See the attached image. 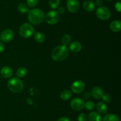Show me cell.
<instances>
[{
    "label": "cell",
    "mask_w": 121,
    "mask_h": 121,
    "mask_svg": "<svg viewBox=\"0 0 121 121\" xmlns=\"http://www.w3.org/2000/svg\"><path fill=\"white\" fill-rule=\"evenodd\" d=\"M72 97V93L70 91L68 90H65L61 93L60 97L63 100H68Z\"/></svg>",
    "instance_id": "d6986e66"
},
{
    "label": "cell",
    "mask_w": 121,
    "mask_h": 121,
    "mask_svg": "<svg viewBox=\"0 0 121 121\" xmlns=\"http://www.w3.org/2000/svg\"><path fill=\"white\" fill-rule=\"evenodd\" d=\"M27 70L26 68L24 67H20L16 71V75L20 78H22L24 77L27 75Z\"/></svg>",
    "instance_id": "44dd1931"
},
{
    "label": "cell",
    "mask_w": 121,
    "mask_h": 121,
    "mask_svg": "<svg viewBox=\"0 0 121 121\" xmlns=\"http://www.w3.org/2000/svg\"><path fill=\"white\" fill-rule=\"evenodd\" d=\"M68 10L72 13H75L79 11L80 4L78 0H68L67 2Z\"/></svg>",
    "instance_id": "30bf717a"
},
{
    "label": "cell",
    "mask_w": 121,
    "mask_h": 121,
    "mask_svg": "<svg viewBox=\"0 0 121 121\" xmlns=\"http://www.w3.org/2000/svg\"><path fill=\"white\" fill-rule=\"evenodd\" d=\"M103 121H120L119 117L114 114H108L104 116Z\"/></svg>",
    "instance_id": "ac0fdd59"
},
{
    "label": "cell",
    "mask_w": 121,
    "mask_h": 121,
    "mask_svg": "<svg viewBox=\"0 0 121 121\" xmlns=\"http://www.w3.org/2000/svg\"><path fill=\"white\" fill-rule=\"evenodd\" d=\"M8 88L11 92L18 93L22 91L24 88L23 83L21 79L17 77L11 78L8 82Z\"/></svg>",
    "instance_id": "3957f363"
},
{
    "label": "cell",
    "mask_w": 121,
    "mask_h": 121,
    "mask_svg": "<svg viewBox=\"0 0 121 121\" xmlns=\"http://www.w3.org/2000/svg\"><path fill=\"white\" fill-rule=\"evenodd\" d=\"M87 118L89 121H101L102 120L100 115L96 112L90 113Z\"/></svg>",
    "instance_id": "e0dca14e"
},
{
    "label": "cell",
    "mask_w": 121,
    "mask_h": 121,
    "mask_svg": "<svg viewBox=\"0 0 121 121\" xmlns=\"http://www.w3.org/2000/svg\"><path fill=\"white\" fill-rule=\"evenodd\" d=\"M13 70L9 66H5L1 68V74L5 78H9L13 75Z\"/></svg>",
    "instance_id": "7c38bea8"
},
{
    "label": "cell",
    "mask_w": 121,
    "mask_h": 121,
    "mask_svg": "<svg viewBox=\"0 0 121 121\" xmlns=\"http://www.w3.org/2000/svg\"><path fill=\"white\" fill-rule=\"evenodd\" d=\"M96 14L98 19L100 20H107L111 17V11L107 7L100 6L97 9Z\"/></svg>",
    "instance_id": "5b68a950"
},
{
    "label": "cell",
    "mask_w": 121,
    "mask_h": 121,
    "mask_svg": "<svg viewBox=\"0 0 121 121\" xmlns=\"http://www.w3.org/2000/svg\"><path fill=\"white\" fill-rule=\"evenodd\" d=\"M14 37V32L11 29H5L1 33L0 38L4 42H9Z\"/></svg>",
    "instance_id": "9c48e42d"
},
{
    "label": "cell",
    "mask_w": 121,
    "mask_h": 121,
    "mask_svg": "<svg viewBox=\"0 0 121 121\" xmlns=\"http://www.w3.org/2000/svg\"><path fill=\"white\" fill-rule=\"evenodd\" d=\"M82 46L81 43L78 41H75L74 42L72 43L69 46V49L72 52L77 53L81 51Z\"/></svg>",
    "instance_id": "5bb4252c"
},
{
    "label": "cell",
    "mask_w": 121,
    "mask_h": 121,
    "mask_svg": "<svg viewBox=\"0 0 121 121\" xmlns=\"http://www.w3.org/2000/svg\"><path fill=\"white\" fill-rule=\"evenodd\" d=\"M84 107H85V108H86L87 110H92L94 109L95 104L93 102H92V101H88V102H86V103H85Z\"/></svg>",
    "instance_id": "d4e9b609"
},
{
    "label": "cell",
    "mask_w": 121,
    "mask_h": 121,
    "mask_svg": "<svg viewBox=\"0 0 121 121\" xmlns=\"http://www.w3.org/2000/svg\"><path fill=\"white\" fill-rule=\"evenodd\" d=\"M69 55V49L65 45H59L56 46L52 52V58L56 62L65 60Z\"/></svg>",
    "instance_id": "7a4b0ae2"
},
{
    "label": "cell",
    "mask_w": 121,
    "mask_h": 121,
    "mask_svg": "<svg viewBox=\"0 0 121 121\" xmlns=\"http://www.w3.org/2000/svg\"><path fill=\"white\" fill-rule=\"evenodd\" d=\"M91 94L94 98L99 100L102 97L103 94H104V91L101 88L98 86H96L92 88V91H91Z\"/></svg>",
    "instance_id": "8fae6325"
},
{
    "label": "cell",
    "mask_w": 121,
    "mask_h": 121,
    "mask_svg": "<svg viewBox=\"0 0 121 121\" xmlns=\"http://www.w3.org/2000/svg\"><path fill=\"white\" fill-rule=\"evenodd\" d=\"M90 97H91V93H89V92H86L82 95V100H87L90 98Z\"/></svg>",
    "instance_id": "f1b7e54d"
},
{
    "label": "cell",
    "mask_w": 121,
    "mask_h": 121,
    "mask_svg": "<svg viewBox=\"0 0 121 121\" xmlns=\"http://www.w3.org/2000/svg\"><path fill=\"white\" fill-rule=\"evenodd\" d=\"M18 10L21 13H27V12L29 11V8H28V6L26 4L24 3H21L18 5Z\"/></svg>",
    "instance_id": "7402d4cb"
},
{
    "label": "cell",
    "mask_w": 121,
    "mask_h": 121,
    "mask_svg": "<svg viewBox=\"0 0 121 121\" xmlns=\"http://www.w3.org/2000/svg\"><path fill=\"white\" fill-rule=\"evenodd\" d=\"M28 21L34 25L42 23L45 19V14L42 10L39 8H34L30 10L28 14Z\"/></svg>",
    "instance_id": "6da1fadb"
},
{
    "label": "cell",
    "mask_w": 121,
    "mask_h": 121,
    "mask_svg": "<svg viewBox=\"0 0 121 121\" xmlns=\"http://www.w3.org/2000/svg\"><path fill=\"white\" fill-rule=\"evenodd\" d=\"M19 33L24 38H29L34 33V28L31 24L24 23L20 26Z\"/></svg>",
    "instance_id": "277c9868"
},
{
    "label": "cell",
    "mask_w": 121,
    "mask_h": 121,
    "mask_svg": "<svg viewBox=\"0 0 121 121\" xmlns=\"http://www.w3.org/2000/svg\"><path fill=\"white\" fill-rule=\"evenodd\" d=\"M60 0H49V5L53 9H56L60 5Z\"/></svg>",
    "instance_id": "cb8c5ba5"
},
{
    "label": "cell",
    "mask_w": 121,
    "mask_h": 121,
    "mask_svg": "<svg viewBox=\"0 0 121 121\" xmlns=\"http://www.w3.org/2000/svg\"><path fill=\"white\" fill-rule=\"evenodd\" d=\"M85 103L84 101L82 98H74L70 102V106L73 110H76V111H79V110H82L84 107Z\"/></svg>",
    "instance_id": "ba28073f"
},
{
    "label": "cell",
    "mask_w": 121,
    "mask_h": 121,
    "mask_svg": "<svg viewBox=\"0 0 121 121\" xmlns=\"http://www.w3.org/2000/svg\"><path fill=\"white\" fill-rule=\"evenodd\" d=\"M96 109L100 113L105 114L108 112V106L105 103L100 102L96 104Z\"/></svg>",
    "instance_id": "2e32d148"
},
{
    "label": "cell",
    "mask_w": 121,
    "mask_h": 121,
    "mask_svg": "<svg viewBox=\"0 0 121 121\" xmlns=\"http://www.w3.org/2000/svg\"><path fill=\"white\" fill-rule=\"evenodd\" d=\"M102 0H96V5L98 6H99V7H100V6L102 5Z\"/></svg>",
    "instance_id": "836d02e7"
},
{
    "label": "cell",
    "mask_w": 121,
    "mask_h": 121,
    "mask_svg": "<svg viewBox=\"0 0 121 121\" xmlns=\"http://www.w3.org/2000/svg\"><path fill=\"white\" fill-rule=\"evenodd\" d=\"M106 1H112V0H106Z\"/></svg>",
    "instance_id": "e575fe53"
},
{
    "label": "cell",
    "mask_w": 121,
    "mask_h": 121,
    "mask_svg": "<svg viewBox=\"0 0 121 121\" xmlns=\"http://www.w3.org/2000/svg\"><path fill=\"white\" fill-rule=\"evenodd\" d=\"M95 4L91 0H87L83 4V8L87 12H92L95 9Z\"/></svg>",
    "instance_id": "4fadbf2b"
},
{
    "label": "cell",
    "mask_w": 121,
    "mask_h": 121,
    "mask_svg": "<svg viewBox=\"0 0 121 121\" xmlns=\"http://www.w3.org/2000/svg\"><path fill=\"white\" fill-rule=\"evenodd\" d=\"M34 39H35V41L37 42L43 43L44 42L45 39H46V36L43 33L37 32L34 35Z\"/></svg>",
    "instance_id": "ffe728a7"
},
{
    "label": "cell",
    "mask_w": 121,
    "mask_h": 121,
    "mask_svg": "<svg viewBox=\"0 0 121 121\" xmlns=\"http://www.w3.org/2000/svg\"><path fill=\"white\" fill-rule=\"evenodd\" d=\"M115 9L117 11L120 13L121 11V3L120 2H118L115 4Z\"/></svg>",
    "instance_id": "4dcf8cb0"
},
{
    "label": "cell",
    "mask_w": 121,
    "mask_h": 121,
    "mask_svg": "<svg viewBox=\"0 0 121 121\" xmlns=\"http://www.w3.org/2000/svg\"><path fill=\"white\" fill-rule=\"evenodd\" d=\"M57 121H70L69 119L67 117H61L59 118Z\"/></svg>",
    "instance_id": "d6a6232c"
},
{
    "label": "cell",
    "mask_w": 121,
    "mask_h": 121,
    "mask_svg": "<svg viewBox=\"0 0 121 121\" xmlns=\"http://www.w3.org/2000/svg\"><path fill=\"white\" fill-rule=\"evenodd\" d=\"M72 91L76 94L81 93L83 91L85 88V84L83 81L77 80L75 81L72 84L71 87Z\"/></svg>",
    "instance_id": "52a82bcc"
},
{
    "label": "cell",
    "mask_w": 121,
    "mask_h": 121,
    "mask_svg": "<svg viewBox=\"0 0 121 121\" xmlns=\"http://www.w3.org/2000/svg\"><path fill=\"white\" fill-rule=\"evenodd\" d=\"M5 49V46L4 44L3 43V42L1 41H0V53H2L4 52Z\"/></svg>",
    "instance_id": "1f68e13d"
},
{
    "label": "cell",
    "mask_w": 121,
    "mask_h": 121,
    "mask_svg": "<svg viewBox=\"0 0 121 121\" xmlns=\"http://www.w3.org/2000/svg\"><path fill=\"white\" fill-rule=\"evenodd\" d=\"M65 11H66V10H65V8H64V7H59V8H58L57 11V12L59 13V15H60V14H63L64 13H65Z\"/></svg>",
    "instance_id": "f546056e"
},
{
    "label": "cell",
    "mask_w": 121,
    "mask_h": 121,
    "mask_svg": "<svg viewBox=\"0 0 121 121\" xmlns=\"http://www.w3.org/2000/svg\"><path fill=\"white\" fill-rule=\"evenodd\" d=\"M78 121H87L88 118H87V115L84 113H80L78 116Z\"/></svg>",
    "instance_id": "83f0119b"
},
{
    "label": "cell",
    "mask_w": 121,
    "mask_h": 121,
    "mask_svg": "<svg viewBox=\"0 0 121 121\" xmlns=\"http://www.w3.org/2000/svg\"><path fill=\"white\" fill-rule=\"evenodd\" d=\"M110 29L113 32H119L121 30V22L119 20H115L110 24Z\"/></svg>",
    "instance_id": "9a60e30c"
},
{
    "label": "cell",
    "mask_w": 121,
    "mask_h": 121,
    "mask_svg": "<svg viewBox=\"0 0 121 121\" xmlns=\"http://www.w3.org/2000/svg\"><path fill=\"white\" fill-rule=\"evenodd\" d=\"M102 99L106 103H110L112 100V97L110 94H103L102 96Z\"/></svg>",
    "instance_id": "484cf974"
},
{
    "label": "cell",
    "mask_w": 121,
    "mask_h": 121,
    "mask_svg": "<svg viewBox=\"0 0 121 121\" xmlns=\"http://www.w3.org/2000/svg\"><path fill=\"white\" fill-rule=\"evenodd\" d=\"M72 37L69 34H65L61 38V42H62L63 45L65 46H67L69 45L72 42Z\"/></svg>",
    "instance_id": "603a6c76"
},
{
    "label": "cell",
    "mask_w": 121,
    "mask_h": 121,
    "mask_svg": "<svg viewBox=\"0 0 121 121\" xmlns=\"http://www.w3.org/2000/svg\"><path fill=\"white\" fill-rule=\"evenodd\" d=\"M39 0H27V3L30 7H34L37 4Z\"/></svg>",
    "instance_id": "4316f807"
},
{
    "label": "cell",
    "mask_w": 121,
    "mask_h": 121,
    "mask_svg": "<svg viewBox=\"0 0 121 121\" xmlns=\"http://www.w3.org/2000/svg\"><path fill=\"white\" fill-rule=\"evenodd\" d=\"M46 21L48 24L54 25L57 23L60 20V15L57 11H50L46 15Z\"/></svg>",
    "instance_id": "8992f818"
}]
</instances>
